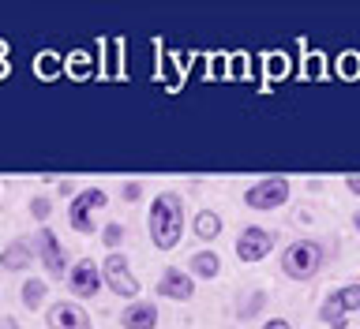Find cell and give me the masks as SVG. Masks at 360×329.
<instances>
[{
  "label": "cell",
  "instance_id": "30bf717a",
  "mask_svg": "<svg viewBox=\"0 0 360 329\" xmlns=\"http://www.w3.org/2000/svg\"><path fill=\"white\" fill-rule=\"evenodd\" d=\"M49 329H94L90 314L79 307V303H53L49 314H45Z\"/></svg>",
  "mask_w": 360,
  "mask_h": 329
},
{
  "label": "cell",
  "instance_id": "ba28073f",
  "mask_svg": "<svg viewBox=\"0 0 360 329\" xmlns=\"http://www.w3.org/2000/svg\"><path fill=\"white\" fill-rule=\"evenodd\" d=\"M270 247H274V236L266 229H259V224H248V229L236 236V258H240V262H263L270 255Z\"/></svg>",
  "mask_w": 360,
  "mask_h": 329
},
{
  "label": "cell",
  "instance_id": "8fae6325",
  "mask_svg": "<svg viewBox=\"0 0 360 329\" xmlns=\"http://www.w3.org/2000/svg\"><path fill=\"white\" fill-rule=\"evenodd\" d=\"M34 240H11L4 251H0V269H8V274H22V269H30L34 262Z\"/></svg>",
  "mask_w": 360,
  "mask_h": 329
},
{
  "label": "cell",
  "instance_id": "6da1fadb",
  "mask_svg": "<svg viewBox=\"0 0 360 329\" xmlns=\"http://www.w3.org/2000/svg\"><path fill=\"white\" fill-rule=\"evenodd\" d=\"M146 229H150V243L158 251L180 247V236H184V199H180L176 191L154 195L150 213H146Z\"/></svg>",
  "mask_w": 360,
  "mask_h": 329
},
{
  "label": "cell",
  "instance_id": "7a4b0ae2",
  "mask_svg": "<svg viewBox=\"0 0 360 329\" xmlns=\"http://www.w3.org/2000/svg\"><path fill=\"white\" fill-rule=\"evenodd\" d=\"M323 266V247L315 240H297L285 247V255H281V274L292 277V281H311L319 274Z\"/></svg>",
  "mask_w": 360,
  "mask_h": 329
},
{
  "label": "cell",
  "instance_id": "7c38bea8",
  "mask_svg": "<svg viewBox=\"0 0 360 329\" xmlns=\"http://www.w3.org/2000/svg\"><path fill=\"white\" fill-rule=\"evenodd\" d=\"M120 325H124V329H154V325H158V303L131 300L128 307L120 311Z\"/></svg>",
  "mask_w": 360,
  "mask_h": 329
},
{
  "label": "cell",
  "instance_id": "5b68a950",
  "mask_svg": "<svg viewBox=\"0 0 360 329\" xmlns=\"http://www.w3.org/2000/svg\"><path fill=\"white\" fill-rule=\"evenodd\" d=\"M289 202V180L285 176H263L244 191V206L252 210H278Z\"/></svg>",
  "mask_w": 360,
  "mask_h": 329
},
{
  "label": "cell",
  "instance_id": "d6986e66",
  "mask_svg": "<svg viewBox=\"0 0 360 329\" xmlns=\"http://www.w3.org/2000/svg\"><path fill=\"white\" fill-rule=\"evenodd\" d=\"M120 240H124V224H117V221H112V224H105V229H101V243H105L109 251H117V247H120Z\"/></svg>",
  "mask_w": 360,
  "mask_h": 329
},
{
  "label": "cell",
  "instance_id": "603a6c76",
  "mask_svg": "<svg viewBox=\"0 0 360 329\" xmlns=\"http://www.w3.org/2000/svg\"><path fill=\"white\" fill-rule=\"evenodd\" d=\"M345 187L353 191V195H360V176H356V173H353V176H345Z\"/></svg>",
  "mask_w": 360,
  "mask_h": 329
},
{
  "label": "cell",
  "instance_id": "ac0fdd59",
  "mask_svg": "<svg viewBox=\"0 0 360 329\" xmlns=\"http://www.w3.org/2000/svg\"><path fill=\"white\" fill-rule=\"evenodd\" d=\"M49 213H53V199L49 195H34L30 199V217L34 221H49Z\"/></svg>",
  "mask_w": 360,
  "mask_h": 329
},
{
  "label": "cell",
  "instance_id": "e0dca14e",
  "mask_svg": "<svg viewBox=\"0 0 360 329\" xmlns=\"http://www.w3.org/2000/svg\"><path fill=\"white\" fill-rule=\"evenodd\" d=\"M319 318H323L326 325H330V329H345V325H349V314H342V311H338L330 300H323V307H319Z\"/></svg>",
  "mask_w": 360,
  "mask_h": 329
},
{
  "label": "cell",
  "instance_id": "2e32d148",
  "mask_svg": "<svg viewBox=\"0 0 360 329\" xmlns=\"http://www.w3.org/2000/svg\"><path fill=\"white\" fill-rule=\"evenodd\" d=\"M19 296H22V307H27V311H38L45 303V281L41 277H27V281H22V288H19Z\"/></svg>",
  "mask_w": 360,
  "mask_h": 329
},
{
  "label": "cell",
  "instance_id": "3957f363",
  "mask_svg": "<svg viewBox=\"0 0 360 329\" xmlns=\"http://www.w3.org/2000/svg\"><path fill=\"white\" fill-rule=\"evenodd\" d=\"M105 202H109V195H105L101 187L75 191L72 206H68V224H72V232H79V236H90V232H94V229H98L94 213L105 210Z\"/></svg>",
  "mask_w": 360,
  "mask_h": 329
},
{
  "label": "cell",
  "instance_id": "484cf974",
  "mask_svg": "<svg viewBox=\"0 0 360 329\" xmlns=\"http://www.w3.org/2000/svg\"><path fill=\"white\" fill-rule=\"evenodd\" d=\"M353 224H356V232H360V213H356V217H353Z\"/></svg>",
  "mask_w": 360,
  "mask_h": 329
},
{
  "label": "cell",
  "instance_id": "9c48e42d",
  "mask_svg": "<svg viewBox=\"0 0 360 329\" xmlns=\"http://www.w3.org/2000/svg\"><path fill=\"white\" fill-rule=\"evenodd\" d=\"M158 296L188 303L191 296H195V277L184 274V269H176V266H169V269H162V277H158Z\"/></svg>",
  "mask_w": 360,
  "mask_h": 329
},
{
  "label": "cell",
  "instance_id": "4fadbf2b",
  "mask_svg": "<svg viewBox=\"0 0 360 329\" xmlns=\"http://www.w3.org/2000/svg\"><path fill=\"white\" fill-rule=\"evenodd\" d=\"M188 274H191V277H202V281H214V277L221 274V258H218V251H195V255H191Z\"/></svg>",
  "mask_w": 360,
  "mask_h": 329
},
{
  "label": "cell",
  "instance_id": "9a60e30c",
  "mask_svg": "<svg viewBox=\"0 0 360 329\" xmlns=\"http://www.w3.org/2000/svg\"><path fill=\"white\" fill-rule=\"evenodd\" d=\"M195 236H199L202 243H214V240H218V236H221V217H218V213H214V210H202L199 217H195Z\"/></svg>",
  "mask_w": 360,
  "mask_h": 329
},
{
  "label": "cell",
  "instance_id": "277c9868",
  "mask_svg": "<svg viewBox=\"0 0 360 329\" xmlns=\"http://www.w3.org/2000/svg\"><path fill=\"white\" fill-rule=\"evenodd\" d=\"M101 285L120 300H139V277L131 274L128 255H120V251H109V258L101 262Z\"/></svg>",
  "mask_w": 360,
  "mask_h": 329
},
{
  "label": "cell",
  "instance_id": "cb8c5ba5",
  "mask_svg": "<svg viewBox=\"0 0 360 329\" xmlns=\"http://www.w3.org/2000/svg\"><path fill=\"white\" fill-rule=\"evenodd\" d=\"M56 191H60V195H75V184H72V180H60V184H56Z\"/></svg>",
  "mask_w": 360,
  "mask_h": 329
},
{
  "label": "cell",
  "instance_id": "52a82bcc",
  "mask_svg": "<svg viewBox=\"0 0 360 329\" xmlns=\"http://www.w3.org/2000/svg\"><path fill=\"white\" fill-rule=\"evenodd\" d=\"M68 288H72L75 300H94L101 292V266L94 258H79V262L68 269Z\"/></svg>",
  "mask_w": 360,
  "mask_h": 329
},
{
  "label": "cell",
  "instance_id": "d4e9b609",
  "mask_svg": "<svg viewBox=\"0 0 360 329\" xmlns=\"http://www.w3.org/2000/svg\"><path fill=\"white\" fill-rule=\"evenodd\" d=\"M0 329H19V322L11 318V314H4V318H0Z\"/></svg>",
  "mask_w": 360,
  "mask_h": 329
},
{
  "label": "cell",
  "instance_id": "7402d4cb",
  "mask_svg": "<svg viewBox=\"0 0 360 329\" xmlns=\"http://www.w3.org/2000/svg\"><path fill=\"white\" fill-rule=\"evenodd\" d=\"M263 329H292L285 318H270V322H263Z\"/></svg>",
  "mask_w": 360,
  "mask_h": 329
},
{
  "label": "cell",
  "instance_id": "4316f807",
  "mask_svg": "<svg viewBox=\"0 0 360 329\" xmlns=\"http://www.w3.org/2000/svg\"><path fill=\"white\" fill-rule=\"evenodd\" d=\"M0 53H4V45H0Z\"/></svg>",
  "mask_w": 360,
  "mask_h": 329
},
{
  "label": "cell",
  "instance_id": "ffe728a7",
  "mask_svg": "<svg viewBox=\"0 0 360 329\" xmlns=\"http://www.w3.org/2000/svg\"><path fill=\"white\" fill-rule=\"evenodd\" d=\"M263 303H266V292H252V296H248V303L240 307V318H255V314L263 311Z\"/></svg>",
  "mask_w": 360,
  "mask_h": 329
},
{
  "label": "cell",
  "instance_id": "5bb4252c",
  "mask_svg": "<svg viewBox=\"0 0 360 329\" xmlns=\"http://www.w3.org/2000/svg\"><path fill=\"white\" fill-rule=\"evenodd\" d=\"M326 300H330L342 314H353V311H360V285H342V288H334Z\"/></svg>",
  "mask_w": 360,
  "mask_h": 329
},
{
  "label": "cell",
  "instance_id": "44dd1931",
  "mask_svg": "<svg viewBox=\"0 0 360 329\" xmlns=\"http://www.w3.org/2000/svg\"><path fill=\"white\" fill-rule=\"evenodd\" d=\"M124 199H128V202H139V199H143V184H139V180L124 184Z\"/></svg>",
  "mask_w": 360,
  "mask_h": 329
},
{
  "label": "cell",
  "instance_id": "8992f818",
  "mask_svg": "<svg viewBox=\"0 0 360 329\" xmlns=\"http://www.w3.org/2000/svg\"><path fill=\"white\" fill-rule=\"evenodd\" d=\"M34 255L41 258L45 274H53L56 281L68 277V269H72V262H68V251H64V243L56 240V232H53V229H41L38 236H34Z\"/></svg>",
  "mask_w": 360,
  "mask_h": 329
}]
</instances>
